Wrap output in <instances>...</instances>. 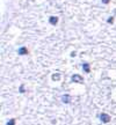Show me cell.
Instances as JSON below:
<instances>
[{"mask_svg":"<svg viewBox=\"0 0 116 125\" xmlns=\"http://www.w3.org/2000/svg\"><path fill=\"white\" fill-rule=\"evenodd\" d=\"M100 119L102 123H109L111 120V117H110V115L106 114V112H102V114L100 115Z\"/></svg>","mask_w":116,"mask_h":125,"instance_id":"1","label":"cell"},{"mask_svg":"<svg viewBox=\"0 0 116 125\" xmlns=\"http://www.w3.org/2000/svg\"><path fill=\"white\" fill-rule=\"evenodd\" d=\"M71 80H72L73 82H78V83L84 82V78H83L80 74H73V75L71 77Z\"/></svg>","mask_w":116,"mask_h":125,"instance_id":"2","label":"cell"},{"mask_svg":"<svg viewBox=\"0 0 116 125\" xmlns=\"http://www.w3.org/2000/svg\"><path fill=\"white\" fill-rule=\"evenodd\" d=\"M17 53H19V55H21V56H26V55L29 53V50H28L26 47H21L19 50H17Z\"/></svg>","mask_w":116,"mask_h":125,"instance_id":"3","label":"cell"},{"mask_svg":"<svg viewBox=\"0 0 116 125\" xmlns=\"http://www.w3.org/2000/svg\"><path fill=\"white\" fill-rule=\"evenodd\" d=\"M58 20H59L58 16H50V17H49V23H50L51 26H56L58 23Z\"/></svg>","mask_w":116,"mask_h":125,"instance_id":"4","label":"cell"},{"mask_svg":"<svg viewBox=\"0 0 116 125\" xmlns=\"http://www.w3.org/2000/svg\"><path fill=\"white\" fill-rule=\"evenodd\" d=\"M83 70L85 73H91V65L90 62H84L83 64Z\"/></svg>","mask_w":116,"mask_h":125,"instance_id":"5","label":"cell"},{"mask_svg":"<svg viewBox=\"0 0 116 125\" xmlns=\"http://www.w3.org/2000/svg\"><path fill=\"white\" fill-rule=\"evenodd\" d=\"M62 102L63 103H70L71 102V96H70L69 94H65L62 96Z\"/></svg>","mask_w":116,"mask_h":125,"instance_id":"6","label":"cell"},{"mask_svg":"<svg viewBox=\"0 0 116 125\" xmlns=\"http://www.w3.org/2000/svg\"><path fill=\"white\" fill-rule=\"evenodd\" d=\"M51 79H52V81H59L60 80V74L59 73H53L51 75Z\"/></svg>","mask_w":116,"mask_h":125,"instance_id":"7","label":"cell"},{"mask_svg":"<svg viewBox=\"0 0 116 125\" xmlns=\"http://www.w3.org/2000/svg\"><path fill=\"white\" fill-rule=\"evenodd\" d=\"M16 124V119L15 118H11V119L7 122V125H15Z\"/></svg>","mask_w":116,"mask_h":125,"instance_id":"8","label":"cell"},{"mask_svg":"<svg viewBox=\"0 0 116 125\" xmlns=\"http://www.w3.org/2000/svg\"><path fill=\"white\" fill-rule=\"evenodd\" d=\"M114 20H115V17H114V16H110V17H108L107 23H109V24H110V23H113V22H114Z\"/></svg>","mask_w":116,"mask_h":125,"instance_id":"9","label":"cell"},{"mask_svg":"<svg viewBox=\"0 0 116 125\" xmlns=\"http://www.w3.org/2000/svg\"><path fill=\"white\" fill-rule=\"evenodd\" d=\"M19 90H20V93H21V94H23L25 92H26V90H25V85H23V83H22L21 86H20V88H19Z\"/></svg>","mask_w":116,"mask_h":125,"instance_id":"10","label":"cell"},{"mask_svg":"<svg viewBox=\"0 0 116 125\" xmlns=\"http://www.w3.org/2000/svg\"><path fill=\"white\" fill-rule=\"evenodd\" d=\"M101 2H102V4H105V5H107V4H109V2H110V0H101Z\"/></svg>","mask_w":116,"mask_h":125,"instance_id":"11","label":"cell"},{"mask_svg":"<svg viewBox=\"0 0 116 125\" xmlns=\"http://www.w3.org/2000/svg\"><path fill=\"white\" fill-rule=\"evenodd\" d=\"M75 55H77V52L75 51H73L72 53H71V57H75Z\"/></svg>","mask_w":116,"mask_h":125,"instance_id":"12","label":"cell"}]
</instances>
